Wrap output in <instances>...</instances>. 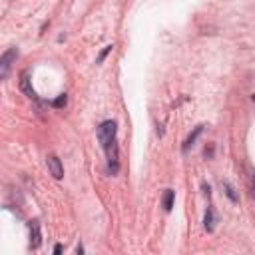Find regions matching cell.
Listing matches in <instances>:
<instances>
[{
    "instance_id": "5b68a950",
    "label": "cell",
    "mask_w": 255,
    "mask_h": 255,
    "mask_svg": "<svg viewBox=\"0 0 255 255\" xmlns=\"http://www.w3.org/2000/svg\"><path fill=\"white\" fill-rule=\"evenodd\" d=\"M203 225H205V229H207V231H213V227H215V213H213V207H207V211H205V219H203Z\"/></svg>"
},
{
    "instance_id": "8992f818",
    "label": "cell",
    "mask_w": 255,
    "mask_h": 255,
    "mask_svg": "<svg viewBox=\"0 0 255 255\" xmlns=\"http://www.w3.org/2000/svg\"><path fill=\"white\" fill-rule=\"evenodd\" d=\"M20 78H22V80H20V88H22V90L26 92V96H28V98H32V100H36V94H34V90H32L30 86H28V74L24 72V74H22Z\"/></svg>"
},
{
    "instance_id": "9c48e42d",
    "label": "cell",
    "mask_w": 255,
    "mask_h": 255,
    "mask_svg": "<svg viewBox=\"0 0 255 255\" xmlns=\"http://www.w3.org/2000/svg\"><path fill=\"white\" fill-rule=\"evenodd\" d=\"M66 102H68L66 94H60V96H58V100H54L52 104H54V108H62V106H66Z\"/></svg>"
},
{
    "instance_id": "7a4b0ae2",
    "label": "cell",
    "mask_w": 255,
    "mask_h": 255,
    "mask_svg": "<svg viewBox=\"0 0 255 255\" xmlns=\"http://www.w3.org/2000/svg\"><path fill=\"white\" fill-rule=\"evenodd\" d=\"M18 58V50L16 48H10V50H6L4 54H2V58H0V78L2 80H6V76H8V72H10V66H12V62Z\"/></svg>"
},
{
    "instance_id": "30bf717a",
    "label": "cell",
    "mask_w": 255,
    "mask_h": 255,
    "mask_svg": "<svg viewBox=\"0 0 255 255\" xmlns=\"http://www.w3.org/2000/svg\"><path fill=\"white\" fill-rule=\"evenodd\" d=\"M225 189H227V195H229V197H231V199H233V201H237V195H235V193H233V187H231V185H229V183H225Z\"/></svg>"
},
{
    "instance_id": "6da1fadb",
    "label": "cell",
    "mask_w": 255,
    "mask_h": 255,
    "mask_svg": "<svg viewBox=\"0 0 255 255\" xmlns=\"http://www.w3.org/2000/svg\"><path fill=\"white\" fill-rule=\"evenodd\" d=\"M116 131H118V126L116 122L112 120H106L100 124L98 128V139L106 151V157H108V171L112 175L118 173L120 169V153H118V139H116Z\"/></svg>"
},
{
    "instance_id": "ba28073f",
    "label": "cell",
    "mask_w": 255,
    "mask_h": 255,
    "mask_svg": "<svg viewBox=\"0 0 255 255\" xmlns=\"http://www.w3.org/2000/svg\"><path fill=\"white\" fill-rule=\"evenodd\" d=\"M201 129H203V126H197V128L193 129V133H191V135H189V137L185 139V145H183V151H187V149H189V145H193V141H195V137H197V135L201 133Z\"/></svg>"
},
{
    "instance_id": "8fae6325",
    "label": "cell",
    "mask_w": 255,
    "mask_h": 255,
    "mask_svg": "<svg viewBox=\"0 0 255 255\" xmlns=\"http://www.w3.org/2000/svg\"><path fill=\"white\" fill-rule=\"evenodd\" d=\"M112 48H114V46H106V50H104V52L100 54V58H98V62H102V60L106 58V54H108V52H112Z\"/></svg>"
},
{
    "instance_id": "52a82bcc",
    "label": "cell",
    "mask_w": 255,
    "mask_h": 255,
    "mask_svg": "<svg viewBox=\"0 0 255 255\" xmlns=\"http://www.w3.org/2000/svg\"><path fill=\"white\" fill-rule=\"evenodd\" d=\"M173 197H175V191L173 189H165V193H163V207H165V211H169L173 207Z\"/></svg>"
},
{
    "instance_id": "277c9868",
    "label": "cell",
    "mask_w": 255,
    "mask_h": 255,
    "mask_svg": "<svg viewBox=\"0 0 255 255\" xmlns=\"http://www.w3.org/2000/svg\"><path fill=\"white\" fill-rule=\"evenodd\" d=\"M30 247L32 249H38L40 247V241H42V235H40V223L38 221H30Z\"/></svg>"
},
{
    "instance_id": "3957f363",
    "label": "cell",
    "mask_w": 255,
    "mask_h": 255,
    "mask_svg": "<svg viewBox=\"0 0 255 255\" xmlns=\"http://www.w3.org/2000/svg\"><path fill=\"white\" fill-rule=\"evenodd\" d=\"M46 163H48L50 173H52L56 179H62V177H64V167H62V161H60L56 155H48Z\"/></svg>"
}]
</instances>
